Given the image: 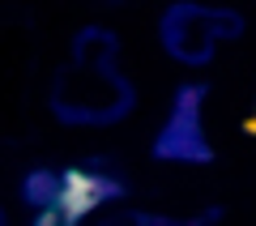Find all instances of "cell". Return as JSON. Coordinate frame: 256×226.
<instances>
[{"label": "cell", "mask_w": 256, "mask_h": 226, "mask_svg": "<svg viewBox=\"0 0 256 226\" xmlns=\"http://www.w3.org/2000/svg\"><path fill=\"white\" fill-rule=\"evenodd\" d=\"M132 90L116 64V43L102 30H86L73 64L56 82V111L73 124H102L128 111Z\"/></svg>", "instance_id": "obj_1"}, {"label": "cell", "mask_w": 256, "mask_h": 226, "mask_svg": "<svg viewBox=\"0 0 256 226\" xmlns=\"http://www.w3.org/2000/svg\"><path fill=\"white\" fill-rule=\"evenodd\" d=\"M244 22L235 13H214V9H192L180 4L162 18V43L175 60L184 64H205L218 47V38H235Z\"/></svg>", "instance_id": "obj_2"}, {"label": "cell", "mask_w": 256, "mask_h": 226, "mask_svg": "<svg viewBox=\"0 0 256 226\" xmlns=\"http://www.w3.org/2000/svg\"><path fill=\"white\" fill-rule=\"evenodd\" d=\"M107 196H120V184L111 180H98L90 171H64V175H52V171H34L26 180V200L47 209H60L64 218H82L86 209L102 205Z\"/></svg>", "instance_id": "obj_3"}, {"label": "cell", "mask_w": 256, "mask_h": 226, "mask_svg": "<svg viewBox=\"0 0 256 226\" xmlns=\"http://www.w3.org/2000/svg\"><path fill=\"white\" fill-rule=\"evenodd\" d=\"M201 98H205L201 86H184L175 94V111L162 124V136L154 145L158 158H171V162H210L214 158L205 128H201Z\"/></svg>", "instance_id": "obj_4"}, {"label": "cell", "mask_w": 256, "mask_h": 226, "mask_svg": "<svg viewBox=\"0 0 256 226\" xmlns=\"http://www.w3.org/2000/svg\"><path fill=\"white\" fill-rule=\"evenodd\" d=\"M34 226H73V218H64V214H60V209H47V214H43V218H38V222H34Z\"/></svg>", "instance_id": "obj_5"}, {"label": "cell", "mask_w": 256, "mask_h": 226, "mask_svg": "<svg viewBox=\"0 0 256 226\" xmlns=\"http://www.w3.org/2000/svg\"><path fill=\"white\" fill-rule=\"evenodd\" d=\"M132 226H184V222H162V218H132Z\"/></svg>", "instance_id": "obj_6"}, {"label": "cell", "mask_w": 256, "mask_h": 226, "mask_svg": "<svg viewBox=\"0 0 256 226\" xmlns=\"http://www.w3.org/2000/svg\"><path fill=\"white\" fill-rule=\"evenodd\" d=\"M0 226H4V218H0Z\"/></svg>", "instance_id": "obj_7"}, {"label": "cell", "mask_w": 256, "mask_h": 226, "mask_svg": "<svg viewBox=\"0 0 256 226\" xmlns=\"http://www.w3.org/2000/svg\"><path fill=\"white\" fill-rule=\"evenodd\" d=\"M252 128H256V120H252Z\"/></svg>", "instance_id": "obj_8"}]
</instances>
